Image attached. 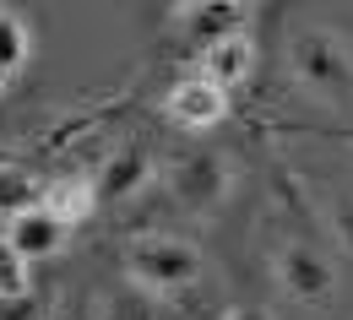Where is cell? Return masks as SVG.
Listing matches in <instances>:
<instances>
[{
  "label": "cell",
  "mask_w": 353,
  "mask_h": 320,
  "mask_svg": "<svg viewBox=\"0 0 353 320\" xmlns=\"http://www.w3.org/2000/svg\"><path fill=\"white\" fill-rule=\"evenodd\" d=\"M272 277H277V288H283L294 304H326V299L337 293V261H332V250H326L321 239H310V233L277 239Z\"/></svg>",
  "instance_id": "obj_3"
},
{
  "label": "cell",
  "mask_w": 353,
  "mask_h": 320,
  "mask_svg": "<svg viewBox=\"0 0 353 320\" xmlns=\"http://www.w3.org/2000/svg\"><path fill=\"white\" fill-rule=\"evenodd\" d=\"M250 71H256V39L250 33H228L212 49H201V76L218 82L223 92L234 87V82H245Z\"/></svg>",
  "instance_id": "obj_7"
},
{
  "label": "cell",
  "mask_w": 353,
  "mask_h": 320,
  "mask_svg": "<svg viewBox=\"0 0 353 320\" xmlns=\"http://www.w3.org/2000/svg\"><path fill=\"white\" fill-rule=\"evenodd\" d=\"M0 320H44V304L33 293L11 288V293H0Z\"/></svg>",
  "instance_id": "obj_13"
},
{
  "label": "cell",
  "mask_w": 353,
  "mask_h": 320,
  "mask_svg": "<svg viewBox=\"0 0 353 320\" xmlns=\"http://www.w3.org/2000/svg\"><path fill=\"white\" fill-rule=\"evenodd\" d=\"M223 320H272V310H261V304H234Z\"/></svg>",
  "instance_id": "obj_15"
},
{
  "label": "cell",
  "mask_w": 353,
  "mask_h": 320,
  "mask_svg": "<svg viewBox=\"0 0 353 320\" xmlns=\"http://www.w3.org/2000/svg\"><path fill=\"white\" fill-rule=\"evenodd\" d=\"M228 184H234V174H228V163H223L218 152H185V158L169 163V190H174L179 206H190V212L223 206Z\"/></svg>",
  "instance_id": "obj_4"
},
{
  "label": "cell",
  "mask_w": 353,
  "mask_h": 320,
  "mask_svg": "<svg viewBox=\"0 0 353 320\" xmlns=\"http://www.w3.org/2000/svg\"><path fill=\"white\" fill-rule=\"evenodd\" d=\"M28 49H33V39H28V22H22L17 11H0V82H6L11 71H22Z\"/></svg>",
  "instance_id": "obj_10"
},
{
  "label": "cell",
  "mask_w": 353,
  "mask_h": 320,
  "mask_svg": "<svg viewBox=\"0 0 353 320\" xmlns=\"http://www.w3.org/2000/svg\"><path fill=\"white\" fill-rule=\"evenodd\" d=\"M288 76L315 103H348L353 98V44L332 28H299L288 39Z\"/></svg>",
  "instance_id": "obj_1"
},
{
  "label": "cell",
  "mask_w": 353,
  "mask_h": 320,
  "mask_svg": "<svg viewBox=\"0 0 353 320\" xmlns=\"http://www.w3.org/2000/svg\"><path fill=\"white\" fill-rule=\"evenodd\" d=\"M163 114L174 120L179 131H212L223 114H228V92L218 82H207L201 71L196 76H179L174 87H169V98H163Z\"/></svg>",
  "instance_id": "obj_5"
},
{
  "label": "cell",
  "mask_w": 353,
  "mask_h": 320,
  "mask_svg": "<svg viewBox=\"0 0 353 320\" xmlns=\"http://www.w3.org/2000/svg\"><path fill=\"white\" fill-rule=\"evenodd\" d=\"M141 180H147V152H141V141H131L125 152H114V163H103L98 201H125Z\"/></svg>",
  "instance_id": "obj_9"
},
{
  "label": "cell",
  "mask_w": 353,
  "mask_h": 320,
  "mask_svg": "<svg viewBox=\"0 0 353 320\" xmlns=\"http://www.w3.org/2000/svg\"><path fill=\"white\" fill-rule=\"evenodd\" d=\"M28 206H39V184L28 180L22 169H0V217H22Z\"/></svg>",
  "instance_id": "obj_11"
},
{
  "label": "cell",
  "mask_w": 353,
  "mask_h": 320,
  "mask_svg": "<svg viewBox=\"0 0 353 320\" xmlns=\"http://www.w3.org/2000/svg\"><path fill=\"white\" fill-rule=\"evenodd\" d=\"M245 6H179L174 22L179 28H190V39L201 49H212L218 39H228V33H245Z\"/></svg>",
  "instance_id": "obj_8"
},
{
  "label": "cell",
  "mask_w": 353,
  "mask_h": 320,
  "mask_svg": "<svg viewBox=\"0 0 353 320\" xmlns=\"http://www.w3.org/2000/svg\"><path fill=\"white\" fill-rule=\"evenodd\" d=\"M65 239H71V223H65L60 212H49L44 201L6 223V244H11L17 261H49V255L65 250Z\"/></svg>",
  "instance_id": "obj_6"
},
{
  "label": "cell",
  "mask_w": 353,
  "mask_h": 320,
  "mask_svg": "<svg viewBox=\"0 0 353 320\" xmlns=\"http://www.w3.org/2000/svg\"><path fill=\"white\" fill-rule=\"evenodd\" d=\"M125 277L147 299L185 293L201 277V250L190 239H179V233H136L125 244Z\"/></svg>",
  "instance_id": "obj_2"
},
{
  "label": "cell",
  "mask_w": 353,
  "mask_h": 320,
  "mask_svg": "<svg viewBox=\"0 0 353 320\" xmlns=\"http://www.w3.org/2000/svg\"><path fill=\"white\" fill-rule=\"evenodd\" d=\"M326 228H332V239H337L343 250H353V190L326 206Z\"/></svg>",
  "instance_id": "obj_12"
},
{
  "label": "cell",
  "mask_w": 353,
  "mask_h": 320,
  "mask_svg": "<svg viewBox=\"0 0 353 320\" xmlns=\"http://www.w3.org/2000/svg\"><path fill=\"white\" fill-rule=\"evenodd\" d=\"M109 320H152V304H147V293H141V288H125V293H114V304H109Z\"/></svg>",
  "instance_id": "obj_14"
}]
</instances>
